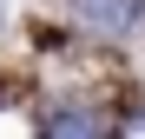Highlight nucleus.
Wrapping results in <instances>:
<instances>
[{
    "label": "nucleus",
    "mask_w": 145,
    "mask_h": 139,
    "mask_svg": "<svg viewBox=\"0 0 145 139\" xmlns=\"http://www.w3.org/2000/svg\"><path fill=\"white\" fill-rule=\"evenodd\" d=\"M72 7H79L92 27H125L132 20V0H72Z\"/></svg>",
    "instance_id": "nucleus-1"
},
{
    "label": "nucleus",
    "mask_w": 145,
    "mask_h": 139,
    "mask_svg": "<svg viewBox=\"0 0 145 139\" xmlns=\"http://www.w3.org/2000/svg\"><path fill=\"white\" fill-rule=\"evenodd\" d=\"M53 139H106V132H99V119H92V113H66V119L53 126Z\"/></svg>",
    "instance_id": "nucleus-2"
}]
</instances>
